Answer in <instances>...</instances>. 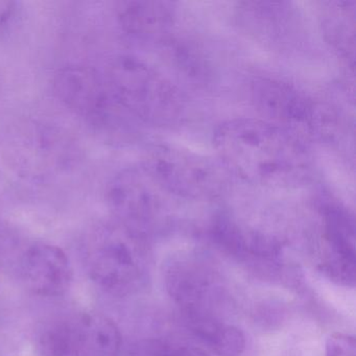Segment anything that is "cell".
Returning a JSON list of instances; mask_svg holds the SVG:
<instances>
[{"label": "cell", "instance_id": "obj_5", "mask_svg": "<svg viewBox=\"0 0 356 356\" xmlns=\"http://www.w3.org/2000/svg\"><path fill=\"white\" fill-rule=\"evenodd\" d=\"M210 237L225 255L243 264L264 280L298 284L299 274L285 259L278 239L266 233L241 226L228 216L212 222Z\"/></svg>", "mask_w": 356, "mask_h": 356}, {"label": "cell", "instance_id": "obj_11", "mask_svg": "<svg viewBox=\"0 0 356 356\" xmlns=\"http://www.w3.org/2000/svg\"><path fill=\"white\" fill-rule=\"evenodd\" d=\"M322 234L318 268L335 284L354 289L356 281L355 222L347 208L326 202L320 208Z\"/></svg>", "mask_w": 356, "mask_h": 356}, {"label": "cell", "instance_id": "obj_12", "mask_svg": "<svg viewBox=\"0 0 356 356\" xmlns=\"http://www.w3.org/2000/svg\"><path fill=\"white\" fill-rule=\"evenodd\" d=\"M20 278L29 291L41 297L64 295L72 281L70 259L60 248L36 243L18 257Z\"/></svg>", "mask_w": 356, "mask_h": 356}, {"label": "cell", "instance_id": "obj_9", "mask_svg": "<svg viewBox=\"0 0 356 356\" xmlns=\"http://www.w3.org/2000/svg\"><path fill=\"white\" fill-rule=\"evenodd\" d=\"M168 197L145 165L127 168L109 184L107 200L120 222L147 238L160 222Z\"/></svg>", "mask_w": 356, "mask_h": 356}, {"label": "cell", "instance_id": "obj_4", "mask_svg": "<svg viewBox=\"0 0 356 356\" xmlns=\"http://www.w3.org/2000/svg\"><path fill=\"white\" fill-rule=\"evenodd\" d=\"M164 283L185 322L225 320L230 309L226 281L209 260L197 254H181L172 258L166 266Z\"/></svg>", "mask_w": 356, "mask_h": 356}, {"label": "cell", "instance_id": "obj_2", "mask_svg": "<svg viewBox=\"0 0 356 356\" xmlns=\"http://www.w3.org/2000/svg\"><path fill=\"white\" fill-rule=\"evenodd\" d=\"M112 97L128 120L172 126L184 109L176 85L147 62L133 56L116 58L104 72Z\"/></svg>", "mask_w": 356, "mask_h": 356}, {"label": "cell", "instance_id": "obj_14", "mask_svg": "<svg viewBox=\"0 0 356 356\" xmlns=\"http://www.w3.org/2000/svg\"><path fill=\"white\" fill-rule=\"evenodd\" d=\"M186 323L193 334L218 356H241L245 351V334L226 320L206 318Z\"/></svg>", "mask_w": 356, "mask_h": 356}, {"label": "cell", "instance_id": "obj_16", "mask_svg": "<svg viewBox=\"0 0 356 356\" xmlns=\"http://www.w3.org/2000/svg\"><path fill=\"white\" fill-rule=\"evenodd\" d=\"M130 356H209L201 348L163 339H143L133 346Z\"/></svg>", "mask_w": 356, "mask_h": 356}, {"label": "cell", "instance_id": "obj_3", "mask_svg": "<svg viewBox=\"0 0 356 356\" xmlns=\"http://www.w3.org/2000/svg\"><path fill=\"white\" fill-rule=\"evenodd\" d=\"M85 260L91 279L111 295H133L149 280L151 257L147 238L118 222L93 231Z\"/></svg>", "mask_w": 356, "mask_h": 356}, {"label": "cell", "instance_id": "obj_18", "mask_svg": "<svg viewBox=\"0 0 356 356\" xmlns=\"http://www.w3.org/2000/svg\"><path fill=\"white\" fill-rule=\"evenodd\" d=\"M19 238L9 227L0 224V266L18 256Z\"/></svg>", "mask_w": 356, "mask_h": 356}, {"label": "cell", "instance_id": "obj_6", "mask_svg": "<svg viewBox=\"0 0 356 356\" xmlns=\"http://www.w3.org/2000/svg\"><path fill=\"white\" fill-rule=\"evenodd\" d=\"M168 195L212 201L225 191L222 172L211 160L188 149L162 145L143 164Z\"/></svg>", "mask_w": 356, "mask_h": 356}, {"label": "cell", "instance_id": "obj_8", "mask_svg": "<svg viewBox=\"0 0 356 356\" xmlns=\"http://www.w3.org/2000/svg\"><path fill=\"white\" fill-rule=\"evenodd\" d=\"M58 99L101 131L115 130L127 118L116 105L105 74L90 66L62 68L54 78Z\"/></svg>", "mask_w": 356, "mask_h": 356}, {"label": "cell", "instance_id": "obj_7", "mask_svg": "<svg viewBox=\"0 0 356 356\" xmlns=\"http://www.w3.org/2000/svg\"><path fill=\"white\" fill-rule=\"evenodd\" d=\"M37 343L44 356H118L122 337L107 316L76 312L45 324Z\"/></svg>", "mask_w": 356, "mask_h": 356}, {"label": "cell", "instance_id": "obj_1", "mask_svg": "<svg viewBox=\"0 0 356 356\" xmlns=\"http://www.w3.org/2000/svg\"><path fill=\"white\" fill-rule=\"evenodd\" d=\"M212 141L225 170L254 186L297 187L312 172L305 141L268 120H226L216 127Z\"/></svg>", "mask_w": 356, "mask_h": 356}, {"label": "cell", "instance_id": "obj_10", "mask_svg": "<svg viewBox=\"0 0 356 356\" xmlns=\"http://www.w3.org/2000/svg\"><path fill=\"white\" fill-rule=\"evenodd\" d=\"M252 99L264 120L281 127L305 141L320 136L325 120L318 104L289 83L270 78L252 82Z\"/></svg>", "mask_w": 356, "mask_h": 356}, {"label": "cell", "instance_id": "obj_17", "mask_svg": "<svg viewBox=\"0 0 356 356\" xmlns=\"http://www.w3.org/2000/svg\"><path fill=\"white\" fill-rule=\"evenodd\" d=\"M325 356H356L355 337L346 333H333L327 339Z\"/></svg>", "mask_w": 356, "mask_h": 356}, {"label": "cell", "instance_id": "obj_19", "mask_svg": "<svg viewBox=\"0 0 356 356\" xmlns=\"http://www.w3.org/2000/svg\"><path fill=\"white\" fill-rule=\"evenodd\" d=\"M15 11V3L12 1H0V28L5 26Z\"/></svg>", "mask_w": 356, "mask_h": 356}, {"label": "cell", "instance_id": "obj_13", "mask_svg": "<svg viewBox=\"0 0 356 356\" xmlns=\"http://www.w3.org/2000/svg\"><path fill=\"white\" fill-rule=\"evenodd\" d=\"M172 3L166 1L131 0L118 5V19L131 38L143 42L163 41L175 24Z\"/></svg>", "mask_w": 356, "mask_h": 356}, {"label": "cell", "instance_id": "obj_15", "mask_svg": "<svg viewBox=\"0 0 356 356\" xmlns=\"http://www.w3.org/2000/svg\"><path fill=\"white\" fill-rule=\"evenodd\" d=\"M44 133L39 131L35 133V137L22 139V147H18L19 153L26 152V170L36 172V175H44L49 170H55L58 162L60 161V156H63V152L58 151L57 143L55 137L49 138V133L43 136Z\"/></svg>", "mask_w": 356, "mask_h": 356}]
</instances>
